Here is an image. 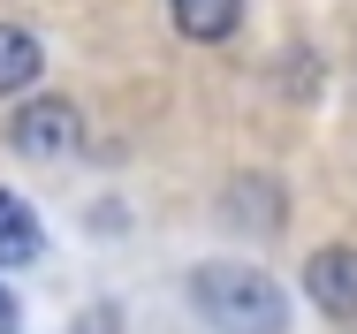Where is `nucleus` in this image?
I'll return each mask as SVG.
<instances>
[{"mask_svg":"<svg viewBox=\"0 0 357 334\" xmlns=\"http://www.w3.org/2000/svg\"><path fill=\"white\" fill-rule=\"evenodd\" d=\"M31 259H46V236H38L31 205L15 190H0V266H31Z\"/></svg>","mask_w":357,"mask_h":334,"instance_id":"5","label":"nucleus"},{"mask_svg":"<svg viewBox=\"0 0 357 334\" xmlns=\"http://www.w3.org/2000/svg\"><path fill=\"white\" fill-rule=\"evenodd\" d=\"M8 144H15L23 160H69L76 144H84V114H76L69 99H31V107L8 122Z\"/></svg>","mask_w":357,"mask_h":334,"instance_id":"2","label":"nucleus"},{"mask_svg":"<svg viewBox=\"0 0 357 334\" xmlns=\"http://www.w3.org/2000/svg\"><path fill=\"white\" fill-rule=\"evenodd\" d=\"M167 15H175V31L190 46H220V38H236L243 0H167Z\"/></svg>","mask_w":357,"mask_h":334,"instance_id":"4","label":"nucleus"},{"mask_svg":"<svg viewBox=\"0 0 357 334\" xmlns=\"http://www.w3.org/2000/svg\"><path fill=\"white\" fill-rule=\"evenodd\" d=\"M282 183H259V175H243L236 190H228V220H243V228H259V236H274L282 228Z\"/></svg>","mask_w":357,"mask_h":334,"instance_id":"7","label":"nucleus"},{"mask_svg":"<svg viewBox=\"0 0 357 334\" xmlns=\"http://www.w3.org/2000/svg\"><path fill=\"white\" fill-rule=\"evenodd\" d=\"M304 296L327 319H357V251L350 243H327V251L304 259Z\"/></svg>","mask_w":357,"mask_h":334,"instance_id":"3","label":"nucleus"},{"mask_svg":"<svg viewBox=\"0 0 357 334\" xmlns=\"http://www.w3.org/2000/svg\"><path fill=\"white\" fill-rule=\"evenodd\" d=\"M190 304L213 334H282L289 327V296L274 289V273L213 259V266L190 273Z\"/></svg>","mask_w":357,"mask_h":334,"instance_id":"1","label":"nucleus"},{"mask_svg":"<svg viewBox=\"0 0 357 334\" xmlns=\"http://www.w3.org/2000/svg\"><path fill=\"white\" fill-rule=\"evenodd\" d=\"M38 68H46V54H38V38H31L23 23H0V99L31 91V84H38Z\"/></svg>","mask_w":357,"mask_h":334,"instance_id":"6","label":"nucleus"},{"mask_svg":"<svg viewBox=\"0 0 357 334\" xmlns=\"http://www.w3.org/2000/svg\"><path fill=\"white\" fill-rule=\"evenodd\" d=\"M0 334H15V304H8V289H0Z\"/></svg>","mask_w":357,"mask_h":334,"instance_id":"8","label":"nucleus"}]
</instances>
